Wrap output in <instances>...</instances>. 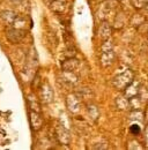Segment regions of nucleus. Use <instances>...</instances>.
<instances>
[{"mask_svg": "<svg viewBox=\"0 0 148 150\" xmlns=\"http://www.w3.org/2000/svg\"><path fill=\"white\" fill-rule=\"evenodd\" d=\"M134 81V74L131 69H125L123 73L118 74L112 81L113 87L117 88L118 90H125L126 87L130 86Z\"/></svg>", "mask_w": 148, "mask_h": 150, "instance_id": "1", "label": "nucleus"}, {"mask_svg": "<svg viewBox=\"0 0 148 150\" xmlns=\"http://www.w3.org/2000/svg\"><path fill=\"white\" fill-rule=\"evenodd\" d=\"M113 58H115V53H113L112 46H111L109 43H105L103 45V49H102V57H101L102 65L104 67L110 66L111 64L113 62Z\"/></svg>", "mask_w": 148, "mask_h": 150, "instance_id": "2", "label": "nucleus"}, {"mask_svg": "<svg viewBox=\"0 0 148 150\" xmlns=\"http://www.w3.org/2000/svg\"><path fill=\"white\" fill-rule=\"evenodd\" d=\"M140 90H141V86H140V83H138L137 81H133L130 86L126 87V89L124 90V95L131 99V98H134V97H137L139 93H140Z\"/></svg>", "mask_w": 148, "mask_h": 150, "instance_id": "3", "label": "nucleus"}, {"mask_svg": "<svg viewBox=\"0 0 148 150\" xmlns=\"http://www.w3.org/2000/svg\"><path fill=\"white\" fill-rule=\"evenodd\" d=\"M131 24L134 27V28H139L142 23H145L146 22V19H145V16L142 15V14H140V13H137V14H134L132 18H131Z\"/></svg>", "mask_w": 148, "mask_h": 150, "instance_id": "4", "label": "nucleus"}, {"mask_svg": "<svg viewBox=\"0 0 148 150\" xmlns=\"http://www.w3.org/2000/svg\"><path fill=\"white\" fill-rule=\"evenodd\" d=\"M116 103H117L118 109H120V110H126L127 108H131L130 99L125 96V95H124L123 97H118L117 100H116Z\"/></svg>", "mask_w": 148, "mask_h": 150, "instance_id": "5", "label": "nucleus"}, {"mask_svg": "<svg viewBox=\"0 0 148 150\" xmlns=\"http://www.w3.org/2000/svg\"><path fill=\"white\" fill-rule=\"evenodd\" d=\"M100 33H101V36L103 39H107V38H109L111 34V28L110 25L108 24V23H103L102 25H101V29H100Z\"/></svg>", "mask_w": 148, "mask_h": 150, "instance_id": "6", "label": "nucleus"}, {"mask_svg": "<svg viewBox=\"0 0 148 150\" xmlns=\"http://www.w3.org/2000/svg\"><path fill=\"white\" fill-rule=\"evenodd\" d=\"M131 4L133 6V8L140 11V9H142V8H145L147 6L148 0H131Z\"/></svg>", "mask_w": 148, "mask_h": 150, "instance_id": "7", "label": "nucleus"}, {"mask_svg": "<svg viewBox=\"0 0 148 150\" xmlns=\"http://www.w3.org/2000/svg\"><path fill=\"white\" fill-rule=\"evenodd\" d=\"M130 132H131L132 134H134V135H138V134H140L141 128H140L139 125H132V126L130 127Z\"/></svg>", "mask_w": 148, "mask_h": 150, "instance_id": "8", "label": "nucleus"}, {"mask_svg": "<svg viewBox=\"0 0 148 150\" xmlns=\"http://www.w3.org/2000/svg\"><path fill=\"white\" fill-rule=\"evenodd\" d=\"M144 139H145V143L148 146V126L145 129V135H144Z\"/></svg>", "mask_w": 148, "mask_h": 150, "instance_id": "9", "label": "nucleus"}, {"mask_svg": "<svg viewBox=\"0 0 148 150\" xmlns=\"http://www.w3.org/2000/svg\"><path fill=\"white\" fill-rule=\"evenodd\" d=\"M147 37H148V33H147Z\"/></svg>", "mask_w": 148, "mask_h": 150, "instance_id": "10", "label": "nucleus"}]
</instances>
